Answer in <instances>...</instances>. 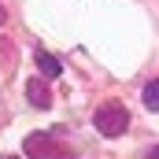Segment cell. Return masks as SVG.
Listing matches in <instances>:
<instances>
[{
  "mask_svg": "<svg viewBox=\"0 0 159 159\" xmlns=\"http://www.w3.org/2000/svg\"><path fill=\"white\" fill-rule=\"evenodd\" d=\"M63 129H48V133H30L26 141H22V152L30 159H74V152L67 148V144H59L56 137H59Z\"/></svg>",
  "mask_w": 159,
  "mask_h": 159,
  "instance_id": "obj_1",
  "label": "cell"
},
{
  "mask_svg": "<svg viewBox=\"0 0 159 159\" xmlns=\"http://www.w3.org/2000/svg\"><path fill=\"white\" fill-rule=\"evenodd\" d=\"M96 133H104V137H122L126 133V126H129V111L122 107V104H104V107H96Z\"/></svg>",
  "mask_w": 159,
  "mask_h": 159,
  "instance_id": "obj_2",
  "label": "cell"
},
{
  "mask_svg": "<svg viewBox=\"0 0 159 159\" xmlns=\"http://www.w3.org/2000/svg\"><path fill=\"white\" fill-rule=\"evenodd\" d=\"M26 96H30V104L41 107V111L52 107V93H48V85H44L41 78H30V81H26Z\"/></svg>",
  "mask_w": 159,
  "mask_h": 159,
  "instance_id": "obj_3",
  "label": "cell"
},
{
  "mask_svg": "<svg viewBox=\"0 0 159 159\" xmlns=\"http://www.w3.org/2000/svg\"><path fill=\"white\" fill-rule=\"evenodd\" d=\"M34 63L41 67V74H44V78H59V74H63V63H59L52 52H44V48L34 52Z\"/></svg>",
  "mask_w": 159,
  "mask_h": 159,
  "instance_id": "obj_4",
  "label": "cell"
},
{
  "mask_svg": "<svg viewBox=\"0 0 159 159\" xmlns=\"http://www.w3.org/2000/svg\"><path fill=\"white\" fill-rule=\"evenodd\" d=\"M144 107L148 111H159V78H152L144 85Z\"/></svg>",
  "mask_w": 159,
  "mask_h": 159,
  "instance_id": "obj_5",
  "label": "cell"
},
{
  "mask_svg": "<svg viewBox=\"0 0 159 159\" xmlns=\"http://www.w3.org/2000/svg\"><path fill=\"white\" fill-rule=\"evenodd\" d=\"M144 159H159V144H152V148L144 152Z\"/></svg>",
  "mask_w": 159,
  "mask_h": 159,
  "instance_id": "obj_6",
  "label": "cell"
},
{
  "mask_svg": "<svg viewBox=\"0 0 159 159\" xmlns=\"http://www.w3.org/2000/svg\"><path fill=\"white\" fill-rule=\"evenodd\" d=\"M4 19H7V15H4V7H0V26H4Z\"/></svg>",
  "mask_w": 159,
  "mask_h": 159,
  "instance_id": "obj_7",
  "label": "cell"
},
{
  "mask_svg": "<svg viewBox=\"0 0 159 159\" xmlns=\"http://www.w3.org/2000/svg\"><path fill=\"white\" fill-rule=\"evenodd\" d=\"M0 159H19V156H0Z\"/></svg>",
  "mask_w": 159,
  "mask_h": 159,
  "instance_id": "obj_8",
  "label": "cell"
}]
</instances>
